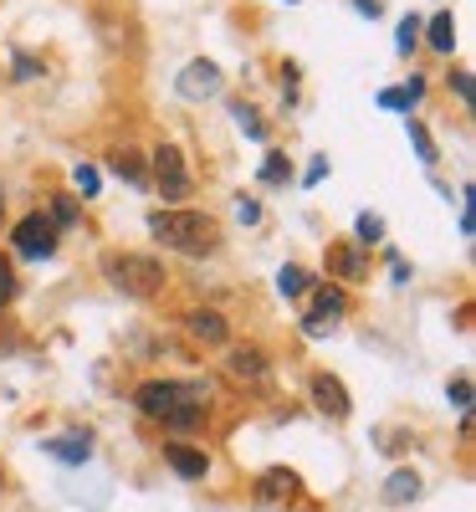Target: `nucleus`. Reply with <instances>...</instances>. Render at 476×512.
Here are the masks:
<instances>
[{
	"instance_id": "obj_1",
	"label": "nucleus",
	"mask_w": 476,
	"mask_h": 512,
	"mask_svg": "<svg viewBox=\"0 0 476 512\" xmlns=\"http://www.w3.org/2000/svg\"><path fill=\"white\" fill-rule=\"evenodd\" d=\"M134 405L149 420L169 425V431H195V425L205 420V410H210V384H195V379H149V384H139Z\"/></svg>"
},
{
	"instance_id": "obj_2",
	"label": "nucleus",
	"mask_w": 476,
	"mask_h": 512,
	"mask_svg": "<svg viewBox=\"0 0 476 512\" xmlns=\"http://www.w3.org/2000/svg\"><path fill=\"white\" fill-rule=\"evenodd\" d=\"M149 231L159 246L180 251V256H210L215 241H221V226H215L205 210H154Z\"/></svg>"
},
{
	"instance_id": "obj_3",
	"label": "nucleus",
	"mask_w": 476,
	"mask_h": 512,
	"mask_svg": "<svg viewBox=\"0 0 476 512\" xmlns=\"http://www.w3.org/2000/svg\"><path fill=\"white\" fill-rule=\"evenodd\" d=\"M108 282L128 297H154L164 287V267L154 262V256H139V251H123V256H108L103 262Z\"/></svg>"
},
{
	"instance_id": "obj_4",
	"label": "nucleus",
	"mask_w": 476,
	"mask_h": 512,
	"mask_svg": "<svg viewBox=\"0 0 476 512\" xmlns=\"http://www.w3.org/2000/svg\"><path fill=\"white\" fill-rule=\"evenodd\" d=\"M154 185L169 205H180L190 195V169H185V154L175 144H159L154 149Z\"/></svg>"
},
{
	"instance_id": "obj_5",
	"label": "nucleus",
	"mask_w": 476,
	"mask_h": 512,
	"mask_svg": "<svg viewBox=\"0 0 476 512\" xmlns=\"http://www.w3.org/2000/svg\"><path fill=\"white\" fill-rule=\"evenodd\" d=\"M16 251L21 256H52L57 251V221L52 216H26L16 226Z\"/></svg>"
},
{
	"instance_id": "obj_6",
	"label": "nucleus",
	"mask_w": 476,
	"mask_h": 512,
	"mask_svg": "<svg viewBox=\"0 0 476 512\" xmlns=\"http://www.w3.org/2000/svg\"><path fill=\"white\" fill-rule=\"evenodd\" d=\"M297 492H302V482H297V472H287V466H272V472L256 482V502L262 507H287Z\"/></svg>"
},
{
	"instance_id": "obj_7",
	"label": "nucleus",
	"mask_w": 476,
	"mask_h": 512,
	"mask_svg": "<svg viewBox=\"0 0 476 512\" xmlns=\"http://www.w3.org/2000/svg\"><path fill=\"white\" fill-rule=\"evenodd\" d=\"M221 93V67L215 62H190L185 72H180V98H215Z\"/></svg>"
},
{
	"instance_id": "obj_8",
	"label": "nucleus",
	"mask_w": 476,
	"mask_h": 512,
	"mask_svg": "<svg viewBox=\"0 0 476 512\" xmlns=\"http://www.w3.org/2000/svg\"><path fill=\"white\" fill-rule=\"evenodd\" d=\"M313 405L338 420V415H349V390H343L333 374H313Z\"/></svg>"
},
{
	"instance_id": "obj_9",
	"label": "nucleus",
	"mask_w": 476,
	"mask_h": 512,
	"mask_svg": "<svg viewBox=\"0 0 476 512\" xmlns=\"http://www.w3.org/2000/svg\"><path fill=\"white\" fill-rule=\"evenodd\" d=\"M185 328H190V338H200V344H226V318L215 313V308L185 313Z\"/></svg>"
},
{
	"instance_id": "obj_10",
	"label": "nucleus",
	"mask_w": 476,
	"mask_h": 512,
	"mask_svg": "<svg viewBox=\"0 0 476 512\" xmlns=\"http://www.w3.org/2000/svg\"><path fill=\"white\" fill-rule=\"evenodd\" d=\"M343 308H349V297H343L338 287H318V297H313V318H308V333H318L323 328V318L333 323V318H343Z\"/></svg>"
},
{
	"instance_id": "obj_11",
	"label": "nucleus",
	"mask_w": 476,
	"mask_h": 512,
	"mask_svg": "<svg viewBox=\"0 0 476 512\" xmlns=\"http://www.w3.org/2000/svg\"><path fill=\"white\" fill-rule=\"evenodd\" d=\"M164 461L175 466L180 477H205V472H210L205 451H190V446H180V441H175V446H164Z\"/></svg>"
},
{
	"instance_id": "obj_12",
	"label": "nucleus",
	"mask_w": 476,
	"mask_h": 512,
	"mask_svg": "<svg viewBox=\"0 0 476 512\" xmlns=\"http://www.w3.org/2000/svg\"><path fill=\"white\" fill-rule=\"evenodd\" d=\"M226 364H231V374H236V379H262V374H267L262 349H231V354H226Z\"/></svg>"
},
{
	"instance_id": "obj_13",
	"label": "nucleus",
	"mask_w": 476,
	"mask_h": 512,
	"mask_svg": "<svg viewBox=\"0 0 476 512\" xmlns=\"http://www.w3.org/2000/svg\"><path fill=\"white\" fill-rule=\"evenodd\" d=\"M328 267H333L338 277H349V282H359V277H364L359 251H349V246H333V251H328Z\"/></svg>"
},
{
	"instance_id": "obj_14",
	"label": "nucleus",
	"mask_w": 476,
	"mask_h": 512,
	"mask_svg": "<svg viewBox=\"0 0 476 512\" xmlns=\"http://www.w3.org/2000/svg\"><path fill=\"white\" fill-rule=\"evenodd\" d=\"M47 451L62 456V461H88V456H93L88 436H57V441H47Z\"/></svg>"
},
{
	"instance_id": "obj_15",
	"label": "nucleus",
	"mask_w": 476,
	"mask_h": 512,
	"mask_svg": "<svg viewBox=\"0 0 476 512\" xmlns=\"http://www.w3.org/2000/svg\"><path fill=\"white\" fill-rule=\"evenodd\" d=\"M430 47H436V52H451V47H456V21H451V11H441L436 21H430Z\"/></svg>"
},
{
	"instance_id": "obj_16",
	"label": "nucleus",
	"mask_w": 476,
	"mask_h": 512,
	"mask_svg": "<svg viewBox=\"0 0 476 512\" xmlns=\"http://www.w3.org/2000/svg\"><path fill=\"white\" fill-rule=\"evenodd\" d=\"M415 492H420V477L415 472H395V477H389V487H384L389 502H410Z\"/></svg>"
},
{
	"instance_id": "obj_17",
	"label": "nucleus",
	"mask_w": 476,
	"mask_h": 512,
	"mask_svg": "<svg viewBox=\"0 0 476 512\" xmlns=\"http://www.w3.org/2000/svg\"><path fill=\"white\" fill-rule=\"evenodd\" d=\"M113 169H118L123 180H134V185L144 180V159H139L134 149H118V154H113Z\"/></svg>"
},
{
	"instance_id": "obj_18",
	"label": "nucleus",
	"mask_w": 476,
	"mask_h": 512,
	"mask_svg": "<svg viewBox=\"0 0 476 512\" xmlns=\"http://www.w3.org/2000/svg\"><path fill=\"white\" fill-rule=\"evenodd\" d=\"M277 287H282L287 297H297V292H308V287H313V277L302 272V267H282V272H277Z\"/></svg>"
},
{
	"instance_id": "obj_19",
	"label": "nucleus",
	"mask_w": 476,
	"mask_h": 512,
	"mask_svg": "<svg viewBox=\"0 0 476 512\" xmlns=\"http://www.w3.org/2000/svg\"><path fill=\"white\" fill-rule=\"evenodd\" d=\"M11 297H16V272H11V262H6V256H0V308H6Z\"/></svg>"
},
{
	"instance_id": "obj_20",
	"label": "nucleus",
	"mask_w": 476,
	"mask_h": 512,
	"mask_svg": "<svg viewBox=\"0 0 476 512\" xmlns=\"http://www.w3.org/2000/svg\"><path fill=\"white\" fill-rule=\"evenodd\" d=\"M410 139H415V149H420V159L430 164V159H436V144H430V134H425V128L410 118Z\"/></svg>"
},
{
	"instance_id": "obj_21",
	"label": "nucleus",
	"mask_w": 476,
	"mask_h": 512,
	"mask_svg": "<svg viewBox=\"0 0 476 512\" xmlns=\"http://www.w3.org/2000/svg\"><path fill=\"white\" fill-rule=\"evenodd\" d=\"M72 180H77V190H82V195H98V169L77 164V175H72Z\"/></svg>"
},
{
	"instance_id": "obj_22",
	"label": "nucleus",
	"mask_w": 476,
	"mask_h": 512,
	"mask_svg": "<svg viewBox=\"0 0 476 512\" xmlns=\"http://www.w3.org/2000/svg\"><path fill=\"white\" fill-rule=\"evenodd\" d=\"M262 180H267V185H277V180H287V159H282V154H272V159L262 164Z\"/></svg>"
},
{
	"instance_id": "obj_23",
	"label": "nucleus",
	"mask_w": 476,
	"mask_h": 512,
	"mask_svg": "<svg viewBox=\"0 0 476 512\" xmlns=\"http://www.w3.org/2000/svg\"><path fill=\"white\" fill-rule=\"evenodd\" d=\"M451 405H461V410L471 405V379H466V374H461V379H451Z\"/></svg>"
},
{
	"instance_id": "obj_24",
	"label": "nucleus",
	"mask_w": 476,
	"mask_h": 512,
	"mask_svg": "<svg viewBox=\"0 0 476 512\" xmlns=\"http://www.w3.org/2000/svg\"><path fill=\"white\" fill-rule=\"evenodd\" d=\"M379 231H384L379 216H359V241H379Z\"/></svg>"
},
{
	"instance_id": "obj_25",
	"label": "nucleus",
	"mask_w": 476,
	"mask_h": 512,
	"mask_svg": "<svg viewBox=\"0 0 476 512\" xmlns=\"http://www.w3.org/2000/svg\"><path fill=\"white\" fill-rule=\"evenodd\" d=\"M236 123L246 128L251 139H262V118H251V108H236Z\"/></svg>"
},
{
	"instance_id": "obj_26",
	"label": "nucleus",
	"mask_w": 476,
	"mask_h": 512,
	"mask_svg": "<svg viewBox=\"0 0 476 512\" xmlns=\"http://www.w3.org/2000/svg\"><path fill=\"white\" fill-rule=\"evenodd\" d=\"M415 31H420V21H415V16H410V21H405V26H400V52H410V47H415V41H420V36H415Z\"/></svg>"
},
{
	"instance_id": "obj_27",
	"label": "nucleus",
	"mask_w": 476,
	"mask_h": 512,
	"mask_svg": "<svg viewBox=\"0 0 476 512\" xmlns=\"http://www.w3.org/2000/svg\"><path fill=\"white\" fill-rule=\"evenodd\" d=\"M0 210H6V195H0Z\"/></svg>"
}]
</instances>
